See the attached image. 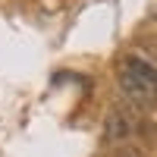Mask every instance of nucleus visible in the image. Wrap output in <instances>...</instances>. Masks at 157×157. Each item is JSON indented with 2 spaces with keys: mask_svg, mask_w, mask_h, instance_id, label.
I'll return each mask as SVG.
<instances>
[{
  "mask_svg": "<svg viewBox=\"0 0 157 157\" xmlns=\"http://www.w3.org/2000/svg\"><path fill=\"white\" fill-rule=\"evenodd\" d=\"M104 135H107V141H116V145L132 135V120L126 116V110L113 107L107 116H104Z\"/></svg>",
  "mask_w": 157,
  "mask_h": 157,
  "instance_id": "obj_2",
  "label": "nucleus"
},
{
  "mask_svg": "<svg viewBox=\"0 0 157 157\" xmlns=\"http://www.w3.org/2000/svg\"><path fill=\"white\" fill-rule=\"evenodd\" d=\"M116 157H145V154H141V151H132V148H123Z\"/></svg>",
  "mask_w": 157,
  "mask_h": 157,
  "instance_id": "obj_3",
  "label": "nucleus"
},
{
  "mask_svg": "<svg viewBox=\"0 0 157 157\" xmlns=\"http://www.w3.org/2000/svg\"><path fill=\"white\" fill-rule=\"evenodd\" d=\"M120 88L132 104L151 107V104H157V69L138 57H123L120 60Z\"/></svg>",
  "mask_w": 157,
  "mask_h": 157,
  "instance_id": "obj_1",
  "label": "nucleus"
}]
</instances>
